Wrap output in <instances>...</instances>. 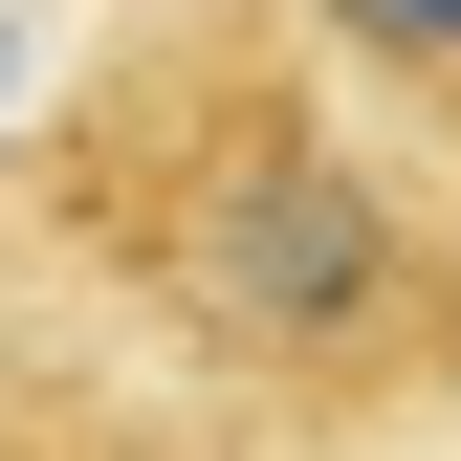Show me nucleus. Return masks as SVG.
Returning a JSON list of instances; mask_svg holds the SVG:
<instances>
[{
	"label": "nucleus",
	"instance_id": "f257e3e1",
	"mask_svg": "<svg viewBox=\"0 0 461 461\" xmlns=\"http://www.w3.org/2000/svg\"><path fill=\"white\" fill-rule=\"evenodd\" d=\"M67 242L264 439H418L461 395V176L285 44V0L154 23L67 110Z\"/></svg>",
	"mask_w": 461,
	"mask_h": 461
},
{
	"label": "nucleus",
	"instance_id": "f03ea898",
	"mask_svg": "<svg viewBox=\"0 0 461 461\" xmlns=\"http://www.w3.org/2000/svg\"><path fill=\"white\" fill-rule=\"evenodd\" d=\"M285 44H308L374 132H418L439 176H461V0H285Z\"/></svg>",
	"mask_w": 461,
	"mask_h": 461
}]
</instances>
